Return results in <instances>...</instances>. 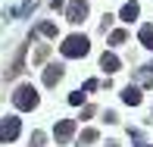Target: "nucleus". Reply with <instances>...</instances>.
Instances as JSON below:
<instances>
[{"mask_svg":"<svg viewBox=\"0 0 153 147\" xmlns=\"http://www.w3.org/2000/svg\"><path fill=\"white\" fill-rule=\"evenodd\" d=\"M38 31H41V34H47V38H53V34H56V25H53V22H44Z\"/></svg>","mask_w":153,"mask_h":147,"instance_id":"nucleus-13","label":"nucleus"},{"mask_svg":"<svg viewBox=\"0 0 153 147\" xmlns=\"http://www.w3.org/2000/svg\"><path fill=\"white\" fill-rule=\"evenodd\" d=\"M106 147H119V144H116V141H109V144H106Z\"/></svg>","mask_w":153,"mask_h":147,"instance_id":"nucleus-16","label":"nucleus"},{"mask_svg":"<svg viewBox=\"0 0 153 147\" xmlns=\"http://www.w3.org/2000/svg\"><path fill=\"white\" fill-rule=\"evenodd\" d=\"M69 103H72V107H78V103H85V94H81V91H72V94H69Z\"/></svg>","mask_w":153,"mask_h":147,"instance_id":"nucleus-14","label":"nucleus"},{"mask_svg":"<svg viewBox=\"0 0 153 147\" xmlns=\"http://www.w3.org/2000/svg\"><path fill=\"white\" fill-rule=\"evenodd\" d=\"M13 107L16 110H34L38 107V91L31 85H19L16 94H13Z\"/></svg>","mask_w":153,"mask_h":147,"instance_id":"nucleus-2","label":"nucleus"},{"mask_svg":"<svg viewBox=\"0 0 153 147\" xmlns=\"http://www.w3.org/2000/svg\"><path fill=\"white\" fill-rule=\"evenodd\" d=\"M91 141H97V128H85L81 131V144H91Z\"/></svg>","mask_w":153,"mask_h":147,"instance_id":"nucleus-11","label":"nucleus"},{"mask_svg":"<svg viewBox=\"0 0 153 147\" xmlns=\"http://www.w3.org/2000/svg\"><path fill=\"white\" fill-rule=\"evenodd\" d=\"M85 16H88V3H85V0H72V3H69V10H66V19L78 25Z\"/></svg>","mask_w":153,"mask_h":147,"instance_id":"nucleus-4","label":"nucleus"},{"mask_svg":"<svg viewBox=\"0 0 153 147\" xmlns=\"http://www.w3.org/2000/svg\"><path fill=\"white\" fill-rule=\"evenodd\" d=\"M59 78H62V66H47V69H44V85H47V88H53Z\"/></svg>","mask_w":153,"mask_h":147,"instance_id":"nucleus-6","label":"nucleus"},{"mask_svg":"<svg viewBox=\"0 0 153 147\" xmlns=\"http://www.w3.org/2000/svg\"><path fill=\"white\" fill-rule=\"evenodd\" d=\"M137 38H141V44L147 47V50H153V25H141Z\"/></svg>","mask_w":153,"mask_h":147,"instance_id":"nucleus-10","label":"nucleus"},{"mask_svg":"<svg viewBox=\"0 0 153 147\" xmlns=\"http://www.w3.org/2000/svg\"><path fill=\"white\" fill-rule=\"evenodd\" d=\"M19 128H22L19 119L16 116H6L3 122H0V141H16V138H19Z\"/></svg>","mask_w":153,"mask_h":147,"instance_id":"nucleus-3","label":"nucleus"},{"mask_svg":"<svg viewBox=\"0 0 153 147\" xmlns=\"http://www.w3.org/2000/svg\"><path fill=\"white\" fill-rule=\"evenodd\" d=\"M137 13H141V6L131 0V3H125V6H122V13H119V16H122V22H131V19H137Z\"/></svg>","mask_w":153,"mask_h":147,"instance_id":"nucleus-8","label":"nucleus"},{"mask_svg":"<svg viewBox=\"0 0 153 147\" xmlns=\"http://www.w3.org/2000/svg\"><path fill=\"white\" fill-rule=\"evenodd\" d=\"M100 66L106 69V72H119L122 63H119V57H116V53H103V57H100Z\"/></svg>","mask_w":153,"mask_h":147,"instance_id":"nucleus-7","label":"nucleus"},{"mask_svg":"<svg viewBox=\"0 0 153 147\" xmlns=\"http://www.w3.org/2000/svg\"><path fill=\"white\" fill-rule=\"evenodd\" d=\"M122 100H125V103H128V107H137V103H141V91H137V88H131V85H128V88H125V91H122Z\"/></svg>","mask_w":153,"mask_h":147,"instance_id":"nucleus-9","label":"nucleus"},{"mask_svg":"<svg viewBox=\"0 0 153 147\" xmlns=\"http://www.w3.org/2000/svg\"><path fill=\"white\" fill-rule=\"evenodd\" d=\"M72 135H75V119H62L56 128H53V138H56V141H69Z\"/></svg>","mask_w":153,"mask_h":147,"instance_id":"nucleus-5","label":"nucleus"},{"mask_svg":"<svg viewBox=\"0 0 153 147\" xmlns=\"http://www.w3.org/2000/svg\"><path fill=\"white\" fill-rule=\"evenodd\" d=\"M125 38H128V34H125L122 28H116L113 34H109V44H122V41H125Z\"/></svg>","mask_w":153,"mask_h":147,"instance_id":"nucleus-12","label":"nucleus"},{"mask_svg":"<svg viewBox=\"0 0 153 147\" xmlns=\"http://www.w3.org/2000/svg\"><path fill=\"white\" fill-rule=\"evenodd\" d=\"M59 50H62V57H85V53L91 50V44H88L85 34H69L59 44Z\"/></svg>","mask_w":153,"mask_h":147,"instance_id":"nucleus-1","label":"nucleus"},{"mask_svg":"<svg viewBox=\"0 0 153 147\" xmlns=\"http://www.w3.org/2000/svg\"><path fill=\"white\" fill-rule=\"evenodd\" d=\"M31 147H44V135H41V131L31 135Z\"/></svg>","mask_w":153,"mask_h":147,"instance_id":"nucleus-15","label":"nucleus"}]
</instances>
